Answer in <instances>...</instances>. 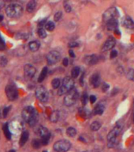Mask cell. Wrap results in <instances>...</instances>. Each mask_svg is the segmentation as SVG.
Segmentation results:
<instances>
[{"label":"cell","mask_w":134,"mask_h":152,"mask_svg":"<svg viewBox=\"0 0 134 152\" xmlns=\"http://www.w3.org/2000/svg\"><path fill=\"white\" fill-rule=\"evenodd\" d=\"M21 116H22L23 119L25 120L31 127L35 126L38 121V113L33 106H26L22 110Z\"/></svg>","instance_id":"obj_1"},{"label":"cell","mask_w":134,"mask_h":152,"mask_svg":"<svg viewBox=\"0 0 134 152\" xmlns=\"http://www.w3.org/2000/svg\"><path fill=\"white\" fill-rule=\"evenodd\" d=\"M121 125H116L112 128L107 135V147L108 148H113L116 145L118 142V136L121 132Z\"/></svg>","instance_id":"obj_2"},{"label":"cell","mask_w":134,"mask_h":152,"mask_svg":"<svg viewBox=\"0 0 134 152\" xmlns=\"http://www.w3.org/2000/svg\"><path fill=\"white\" fill-rule=\"evenodd\" d=\"M6 15L10 18H19L22 15L23 7L20 4L12 3V4H10L6 6Z\"/></svg>","instance_id":"obj_3"},{"label":"cell","mask_w":134,"mask_h":152,"mask_svg":"<svg viewBox=\"0 0 134 152\" xmlns=\"http://www.w3.org/2000/svg\"><path fill=\"white\" fill-rule=\"evenodd\" d=\"M73 88H74V79H72L70 76H66V78H64L63 81L62 82V85L58 89V94L59 96L66 94Z\"/></svg>","instance_id":"obj_4"},{"label":"cell","mask_w":134,"mask_h":152,"mask_svg":"<svg viewBox=\"0 0 134 152\" xmlns=\"http://www.w3.org/2000/svg\"><path fill=\"white\" fill-rule=\"evenodd\" d=\"M79 97L78 91L75 88H73L70 91L68 92L64 98V104L66 106H72L75 104Z\"/></svg>","instance_id":"obj_5"},{"label":"cell","mask_w":134,"mask_h":152,"mask_svg":"<svg viewBox=\"0 0 134 152\" xmlns=\"http://www.w3.org/2000/svg\"><path fill=\"white\" fill-rule=\"evenodd\" d=\"M54 150L57 152H66L70 149L71 143L68 140L62 139L58 140L54 144Z\"/></svg>","instance_id":"obj_6"},{"label":"cell","mask_w":134,"mask_h":152,"mask_svg":"<svg viewBox=\"0 0 134 152\" xmlns=\"http://www.w3.org/2000/svg\"><path fill=\"white\" fill-rule=\"evenodd\" d=\"M35 96L37 98L39 101L43 102V103H46L48 101L49 98V94L47 90V89L43 86H39L35 90Z\"/></svg>","instance_id":"obj_7"},{"label":"cell","mask_w":134,"mask_h":152,"mask_svg":"<svg viewBox=\"0 0 134 152\" xmlns=\"http://www.w3.org/2000/svg\"><path fill=\"white\" fill-rule=\"evenodd\" d=\"M118 10L116 7H111L107 9V10L104 12V15H103V18L105 22H108L110 20H112V19H116L118 17Z\"/></svg>","instance_id":"obj_8"},{"label":"cell","mask_w":134,"mask_h":152,"mask_svg":"<svg viewBox=\"0 0 134 152\" xmlns=\"http://www.w3.org/2000/svg\"><path fill=\"white\" fill-rule=\"evenodd\" d=\"M61 54L59 52L55 50L51 51L47 55V62L49 65H53L58 63L60 60Z\"/></svg>","instance_id":"obj_9"},{"label":"cell","mask_w":134,"mask_h":152,"mask_svg":"<svg viewBox=\"0 0 134 152\" xmlns=\"http://www.w3.org/2000/svg\"><path fill=\"white\" fill-rule=\"evenodd\" d=\"M5 91L6 94V97H7V98L9 99L10 101H14V100H16V99L18 98V90H17L15 86H13V85H7V86H6Z\"/></svg>","instance_id":"obj_10"},{"label":"cell","mask_w":134,"mask_h":152,"mask_svg":"<svg viewBox=\"0 0 134 152\" xmlns=\"http://www.w3.org/2000/svg\"><path fill=\"white\" fill-rule=\"evenodd\" d=\"M116 44V41L114 40V38L109 37L102 46V51L103 52H106V51L111 50L114 48V47Z\"/></svg>","instance_id":"obj_11"},{"label":"cell","mask_w":134,"mask_h":152,"mask_svg":"<svg viewBox=\"0 0 134 152\" xmlns=\"http://www.w3.org/2000/svg\"><path fill=\"white\" fill-rule=\"evenodd\" d=\"M24 71H25V75H26V78L31 79L35 75L36 69L35 68V67L31 65V64H26L24 67Z\"/></svg>","instance_id":"obj_12"},{"label":"cell","mask_w":134,"mask_h":152,"mask_svg":"<svg viewBox=\"0 0 134 152\" xmlns=\"http://www.w3.org/2000/svg\"><path fill=\"white\" fill-rule=\"evenodd\" d=\"M90 82L95 88L99 87L100 83H101V79H100V76H99V74H93L90 78Z\"/></svg>","instance_id":"obj_13"},{"label":"cell","mask_w":134,"mask_h":152,"mask_svg":"<svg viewBox=\"0 0 134 152\" xmlns=\"http://www.w3.org/2000/svg\"><path fill=\"white\" fill-rule=\"evenodd\" d=\"M121 24L125 28L130 29H134V22L129 16H126L125 18L122 19Z\"/></svg>","instance_id":"obj_14"},{"label":"cell","mask_w":134,"mask_h":152,"mask_svg":"<svg viewBox=\"0 0 134 152\" xmlns=\"http://www.w3.org/2000/svg\"><path fill=\"white\" fill-rule=\"evenodd\" d=\"M84 62L88 65H95V64H96L99 62V57L96 55H90V56H85Z\"/></svg>","instance_id":"obj_15"},{"label":"cell","mask_w":134,"mask_h":152,"mask_svg":"<svg viewBox=\"0 0 134 152\" xmlns=\"http://www.w3.org/2000/svg\"><path fill=\"white\" fill-rule=\"evenodd\" d=\"M118 22L117 19H112L106 22V28L110 31H115L118 29Z\"/></svg>","instance_id":"obj_16"},{"label":"cell","mask_w":134,"mask_h":152,"mask_svg":"<svg viewBox=\"0 0 134 152\" xmlns=\"http://www.w3.org/2000/svg\"><path fill=\"white\" fill-rule=\"evenodd\" d=\"M36 133H37L41 138H43V137L48 136V134H50V132H49L48 128L43 126H39L38 128H37V129H36Z\"/></svg>","instance_id":"obj_17"},{"label":"cell","mask_w":134,"mask_h":152,"mask_svg":"<svg viewBox=\"0 0 134 152\" xmlns=\"http://www.w3.org/2000/svg\"><path fill=\"white\" fill-rule=\"evenodd\" d=\"M28 137H29L28 132L25 131V132H22V134H21V136L20 141H19V144H20L21 147H22V146H24V145L26 144V142L28 141Z\"/></svg>","instance_id":"obj_18"},{"label":"cell","mask_w":134,"mask_h":152,"mask_svg":"<svg viewBox=\"0 0 134 152\" xmlns=\"http://www.w3.org/2000/svg\"><path fill=\"white\" fill-rule=\"evenodd\" d=\"M105 110V106L103 104H98L94 109V114L95 115H102Z\"/></svg>","instance_id":"obj_19"},{"label":"cell","mask_w":134,"mask_h":152,"mask_svg":"<svg viewBox=\"0 0 134 152\" xmlns=\"http://www.w3.org/2000/svg\"><path fill=\"white\" fill-rule=\"evenodd\" d=\"M28 47H29V49H30L32 52H36V51L39 50V48L40 47V44L36 41H32V42H30L29 44H28Z\"/></svg>","instance_id":"obj_20"},{"label":"cell","mask_w":134,"mask_h":152,"mask_svg":"<svg viewBox=\"0 0 134 152\" xmlns=\"http://www.w3.org/2000/svg\"><path fill=\"white\" fill-rule=\"evenodd\" d=\"M35 7H36V3H35V1L32 0L30 2H28L27 6H26V10L28 13H32L33 10H35Z\"/></svg>","instance_id":"obj_21"},{"label":"cell","mask_w":134,"mask_h":152,"mask_svg":"<svg viewBox=\"0 0 134 152\" xmlns=\"http://www.w3.org/2000/svg\"><path fill=\"white\" fill-rule=\"evenodd\" d=\"M3 132H4V135H5L6 138L10 140V139H11V132H10V128H9V126H8L7 123H6V124L3 125Z\"/></svg>","instance_id":"obj_22"},{"label":"cell","mask_w":134,"mask_h":152,"mask_svg":"<svg viewBox=\"0 0 134 152\" xmlns=\"http://www.w3.org/2000/svg\"><path fill=\"white\" fill-rule=\"evenodd\" d=\"M48 75V67H44L41 71L40 75H39V78H38V82H42L45 79L46 76Z\"/></svg>","instance_id":"obj_23"},{"label":"cell","mask_w":134,"mask_h":152,"mask_svg":"<svg viewBox=\"0 0 134 152\" xmlns=\"http://www.w3.org/2000/svg\"><path fill=\"white\" fill-rule=\"evenodd\" d=\"M59 116H60L59 112L54 111L53 113H51V117H50V120H51V122L56 123V122H58V120H59Z\"/></svg>","instance_id":"obj_24"},{"label":"cell","mask_w":134,"mask_h":152,"mask_svg":"<svg viewBox=\"0 0 134 152\" xmlns=\"http://www.w3.org/2000/svg\"><path fill=\"white\" fill-rule=\"evenodd\" d=\"M80 72H81V68L79 67H74V68L72 69L71 71V76H72V79H76L80 75Z\"/></svg>","instance_id":"obj_25"},{"label":"cell","mask_w":134,"mask_h":152,"mask_svg":"<svg viewBox=\"0 0 134 152\" xmlns=\"http://www.w3.org/2000/svg\"><path fill=\"white\" fill-rule=\"evenodd\" d=\"M90 128H91V131L96 132V131H98V130L100 129V128H101V124L98 121H94L91 124Z\"/></svg>","instance_id":"obj_26"},{"label":"cell","mask_w":134,"mask_h":152,"mask_svg":"<svg viewBox=\"0 0 134 152\" xmlns=\"http://www.w3.org/2000/svg\"><path fill=\"white\" fill-rule=\"evenodd\" d=\"M66 134L69 137H74L77 135V130L73 127H69L66 130Z\"/></svg>","instance_id":"obj_27"},{"label":"cell","mask_w":134,"mask_h":152,"mask_svg":"<svg viewBox=\"0 0 134 152\" xmlns=\"http://www.w3.org/2000/svg\"><path fill=\"white\" fill-rule=\"evenodd\" d=\"M55 23L53 22H48L46 23L45 28L48 31L52 32L55 29Z\"/></svg>","instance_id":"obj_28"},{"label":"cell","mask_w":134,"mask_h":152,"mask_svg":"<svg viewBox=\"0 0 134 152\" xmlns=\"http://www.w3.org/2000/svg\"><path fill=\"white\" fill-rule=\"evenodd\" d=\"M51 85L54 89H58L61 86V81L59 79H54L51 82Z\"/></svg>","instance_id":"obj_29"},{"label":"cell","mask_w":134,"mask_h":152,"mask_svg":"<svg viewBox=\"0 0 134 152\" xmlns=\"http://www.w3.org/2000/svg\"><path fill=\"white\" fill-rule=\"evenodd\" d=\"M126 77L129 80H131V81L134 82V69H129L126 74Z\"/></svg>","instance_id":"obj_30"},{"label":"cell","mask_w":134,"mask_h":152,"mask_svg":"<svg viewBox=\"0 0 134 152\" xmlns=\"http://www.w3.org/2000/svg\"><path fill=\"white\" fill-rule=\"evenodd\" d=\"M41 142L40 140H39V139H34L32 141V146H33L35 149H38V148H40L41 146Z\"/></svg>","instance_id":"obj_31"},{"label":"cell","mask_w":134,"mask_h":152,"mask_svg":"<svg viewBox=\"0 0 134 152\" xmlns=\"http://www.w3.org/2000/svg\"><path fill=\"white\" fill-rule=\"evenodd\" d=\"M50 138H51V133L50 134H48V136H46L43 137V138H41V144L42 145H47L49 143V140H50Z\"/></svg>","instance_id":"obj_32"},{"label":"cell","mask_w":134,"mask_h":152,"mask_svg":"<svg viewBox=\"0 0 134 152\" xmlns=\"http://www.w3.org/2000/svg\"><path fill=\"white\" fill-rule=\"evenodd\" d=\"M37 33H38L39 37L40 38H42V39H43V38H45L46 37H47V33H46L45 29L43 28H40L38 29V31H37Z\"/></svg>","instance_id":"obj_33"},{"label":"cell","mask_w":134,"mask_h":152,"mask_svg":"<svg viewBox=\"0 0 134 152\" xmlns=\"http://www.w3.org/2000/svg\"><path fill=\"white\" fill-rule=\"evenodd\" d=\"M80 113L81 114V116H83L84 117H89L90 116V112L88 110V109H84V108H82V109L80 110Z\"/></svg>","instance_id":"obj_34"},{"label":"cell","mask_w":134,"mask_h":152,"mask_svg":"<svg viewBox=\"0 0 134 152\" xmlns=\"http://www.w3.org/2000/svg\"><path fill=\"white\" fill-rule=\"evenodd\" d=\"M89 96H88V94H87V93H84L83 95H82V98H81V101H82V104H83V105H85L87 104V102H88V101H89Z\"/></svg>","instance_id":"obj_35"},{"label":"cell","mask_w":134,"mask_h":152,"mask_svg":"<svg viewBox=\"0 0 134 152\" xmlns=\"http://www.w3.org/2000/svg\"><path fill=\"white\" fill-rule=\"evenodd\" d=\"M8 63L7 59L6 58L5 56H1L0 57V65L2 67H5Z\"/></svg>","instance_id":"obj_36"},{"label":"cell","mask_w":134,"mask_h":152,"mask_svg":"<svg viewBox=\"0 0 134 152\" xmlns=\"http://www.w3.org/2000/svg\"><path fill=\"white\" fill-rule=\"evenodd\" d=\"M62 13L61 11H58V12L55 13V14L54 16V19L55 22H58L62 18Z\"/></svg>","instance_id":"obj_37"},{"label":"cell","mask_w":134,"mask_h":152,"mask_svg":"<svg viewBox=\"0 0 134 152\" xmlns=\"http://www.w3.org/2000/svg\"><path fill=\"white\" fill-rule=\"evenodd\" d=\"M6 48V44H5V41L3 40V37L1 36L0 34V50L3 51Z\"/></svg>","instance_id":"obj_38"},{"label":"cell","mask_w":134,"mask_h":152,"mask_svg":"<svg viewBox=\"0 0 134 152\" xmlns=\"http://www.w3.org/2000/svg\"><path fill=\"white\" fill-rule=\"evenodd\" d=\"M64 8H65L66 12H67V13L71 12V10H72V7H71V6L69 5L68 3H64Z\"/></svg>","instance_id":"obj_39"},{"label":"cell","mask_w":134,"mask_h":152,"mask_svg":"<svg viewBox=\"0 0 134 152\" xmlns=\"http://www.w3.org/2000/svg\"><path fill=\"white\" fill-rule=\"evenodd\" d=\"M10 110V106L9 107H5L4 109H3V117H7L8 113H9V112Z\"/></svg>","instance_id":"obj_40"},{"label":"cell","mask_w":134,"mask_h":152,"mask_svg":"<svg viewBox=\"0 0 134 152\" xmlns=\"http://www.w3.org/2000/svg\"><path fill=\"white\" fill-rule=\"evenodd\" d=\"M109 88H110V86H109L108 84L106 83V82L103 83V85H102V91L106 92L109 90Z\"/></svg>","instance_id":"obj_41"},{"label":"cell","mask_w":134,"mask_h":152,"mask_svg":"<svg viewBox=\"0 0 134 152\" xmlns=\"http://www.w3.org/2000/svg\"><path fill=\"white\" fill-rule=\"evenodd\" d=\"M117 56H118V51L114 50V49L111 50V52L110 54L111 59H114L115 57H117Z\"/></svg>","instance_id":"obj_42"},{"label":"cell","mask_w":134,"mask_h":152,"mask_svg":"<svg viewBox=\"0 0 134 152\" xmlns=\"http://www.w3.org/2000/svg\"><path fill=\"white\" fill-rule=\"evenodd\" d=\"M89 100H90V102H91V104H93L96 101V97L95 95H91V96L89 97Z\"/></svg>","instance_id":"obj_43"},{"label":"cell","mask_w":134,"mask_h":152,"mask_svg":"<svg viewBox=\"0 0 134 152\" xmlns=\"http://www.w3.org/2000/svg\"><path fill=\"white\" fill-rule=\"evenodd\" d=\"M69 46L70 48H76V47H78L79 44L78 43H77V42H70V43L69 44Z\"/></svg>","instance_id":"obj_44"},{"label":"cell","mask_w":134,"mask_h":152,"mask_svg":"<svg viewBox=\"0 0 134 152\" xmlns=\"http://www.w3.org/2000/svg\"><path fill=\"white\" fill-rule=\"evenodd\" d=\"M62 64H63V66L65 67H67L69 64V60L67 58H64V60H62Z\"/></svg>","instance_id":"obj_45"},{"label":"cell","mask_w":134,"mask_h":152,"mask_svg":"<svg viewBox=\"0 0 134 152\" xmlns=\"http://www.w3.org/2000/svg\"><path fill=\"white\" fill-rule=\"evenodd\" d=\"M69 55L70 57H72V58H75V54H74V51L73 50L69 51Z\"/></svg>","instance_id":"obj_46"},{"label":"cell","mask_w":134,"mask_h":152,"mask_svg":"<svg viewBox=\"0 0 134 152\" xmlns=\"http://www.w3.org/2000/svg\"><path fill=\"white\" fill-rule=\"evenodd\" d=\"M118 92V90L117 88H114V90H113V92L111 93V95H113V96H114V95H115V94H116Z\"/></svg>","instance_id":"obj_47"},{"label":"cell","mask_w":134,"mask_h":152,"mask_svg":"<svg viewBox=\"0 0 134 152\" xmlns=\"http://www.w3.org/2000/svg\"><path fill=\"white\" fill-rule=\"evenodd\" d=\"M4 6H5V3L3 2V1H0V10H1Z\"/></svg>","instance_id":"obj_48"},{"label":"cell","mask_w":134,"mask_h":152,"mask_svg":"<svg viewBox=\"0 0 134 152\" xmlns=\"http://www.w3.org/2000/svg\"><path fill=\"white\" fill-rule=\"evenodd\" d=\"M3 20V16L0 14V22H2Z\"/></svg>","instance_id":"obj_49"},{"label":"cell","mask_w":134,"mask_h":152,"mask_svg":"<svg viewBox=\"0 0 134 152\" xmlns=\"http://www.w3.org/2000/svg\"><path fill=\"white\" fill-rule=\"evenodd\" d=\"M133 123H134V111L133 113Z\"/></svg>","instance_id":"obj_50"},{"label":"cell","mask_w":134,"mask_h":152,"mask_svg":"<svg viewBox=\"0 0 134 152\" xmlns=\"http://www.w3.org/2000/svg\"><path fill=\"white\" fill-rule=\"evenodd\" d=\"M9 152H15V151H14V150H10Z\"/></svg>","instance_id":"obj_51"},{"label":"cell","mask_w":134,"mask_h":152,"mask_svg":"<svg viewBox=\"0 0 134 152\" xmlns=\"http://www.w3.org/2000/svg\"><path fill=\"white\" fill-rule=\"evenodd\" d=\"M43 152H48V151H43Z\"/></svg>","instance_id":"obj_52"}]
</instances>
